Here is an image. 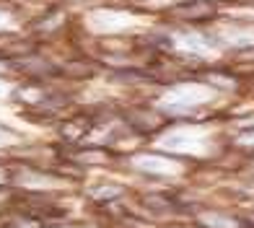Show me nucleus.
Returning a JSON list of instances; mask_svg holds the SVG:
<instances>
[]
</instances>
